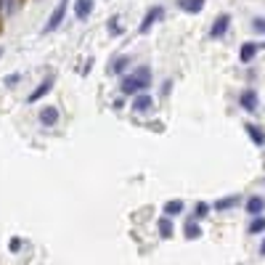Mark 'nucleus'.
I'll return each mask as SVG.
<instances>
[{
	"mask_svg": "<svg viewBox=\"0 0 265 265\" xmlns=\"http://www.w3.org/2000/svg\"><path fill=\"white\" fill-rule=\"evenodd\" d=\"M0 5H3V0H0Z\"/></svg>",
	"mask_w": 265,
	"mask_h": 265,
	"instance_id": "393cba45",
	"label": "nucleus"
},
{
	"mask_svg": "<svg viewBox=\"0 0 265 265\" xmlns=\"http://www.w3.org/2000/svg\"><path fill=\"white\" fill-rule=\"evenodd\" d=\"M263 209H265L263 197H252V199H247V212H249V215H257V217H260Z\"/></svg>",
	"mask_w": 265,
	"mask_h": 265,
	"instance_id": "9d476101",
	"label": "nucleus"
},
{
	"mask_svg": "<svg viewBox=\"0 0 265 265\" xmlns=\"http://www.w3.org/2000/svg\"><path fill=\"white\" fill-rule=\"evenodd\" d=\"M109 32H112V35H122V27H120V19H117V16L109 19Z\"/></svg>",
	"mask_w": 265,
	"mask_h": 265,
	"instance_id": "aec40b11",
	"label": "nucleus"
},
{
	"mask_svg": "<svg viewBox=\"0 0 265 265\" xmlns=\"http://www.w3.org/2000/svg\"><path fill=\"white\" fill-rule=\"evenodd\" d=\"M239 104H241L244 112H255V109H257V93L255 90H244V93H241V98H239Z\"/></svg>",
	"mask_w": 265,
	"mask_h": 265,
	"instance_id": "39448f33",
	"label": "nucleus"
},
{
	"mask_svg": "<svg viewBox=\"0 0 265 265\" xmlns=\"http://www.w3.org/2000/svg\"><path fill=\"white\" fill-rule=\"evenodd\" d=\"M204 3L207 0H178V8L186 13H201L204 11Z\"/></svg>",
	"mask_w": 265,
	"mask_h": 265,
	"instance_id": "20e7f679",
	"label": "nucleus"
},
{
	"mask_svg": "<svg viewBox=\"0 0 265 265\" xmlns=\"http://www.w3.org/2000/svg\"><path fill=\"white\" fill-rule=\"evenodd\" d=\"M66 8H69V0H59V5L53 8L51 19H48V24L43 27V32H53V29H59V27H61V21H64V16H66Z\"/></svg>",
	"mask_w": 265,
	"mask_h": 265,
	"instance_id": "f03ea898",
	"label": "nucleus"
},
{
	"mask_svg": "<svg viewBox=\"0 0 265 265\" xmlns=\"http://www.w3.org/2000/svg\"><path fill=\"white\" fill-rule=\"evenodd\" d=\"M260 255H265V241H263V244H260Z\"/></svg>",
	"mask_w": 265,
	"mask_h": 265,
	"instance_id": "b1692460",
	"label": "nucleus"
},
{
	"mask_svg": "<svg viewBox=\"0 0 265 265\" xmlns=\"http://www.w3.org/2000/svg\"><path fill=\"white\" fill-rule=\"evenodd\" d=\"M159 236L162 239L173 236V223H170V217H162V220H159Z\"/></svg>",
	"mask_w": 265,
	"mask_h": 265,
	"instance_id": "2eb2a0df",
	"label": "nucleus"
},
{
	"mask_svg": "<svg viewBox=\"0 0 265 265\" xmlns=\"http://www.w3.org/2000/svg\"><path fill=\"white\" fill-rule=\"evenodd\" d=\"M149 80H151V72H149L146 66H141L132 77H125L122 85H120V90H122V93H128V96H132V93H141L146 85H149Z\"/></svg>",
	"mask_w": 265,
	"mask_h": 265,
	"instance_id": "f257e3e1",
	"label": "nucleus"
},
{
	"mask_svg": "<svg viewBox=\"0 0 265 265\" xmlns=\"http://www.w3.org/2000/svg\"><path fill=\"white\" fill-rule=\"evenodd\" d=\"M257 51H260V43H244V45H241L239 59L247 64V61H252V59H255V53H257Z\"/></svg>",
	"mask_w": 265,
	"mask_h": 265,
	"instance_id": "6e6552de",
	"label": "nucleus"
},
{
	"mask_svg": "<svg viewBox=\"0 0 265 265\" xmlns=\"http://www.w3.org/2000/svg\"><path fill=\"white\" fill-rule=\"evenodd\" d=\"M228 24H231V16H228V13H220V16L215 19L212 29H209V37H223L225 29H228Z\"/></svg>",
	"mask_w": 265,
	"mask_h": 265,
	"instance_id": "7ed1b4c3",
	"label": "nucleus"
},
{
	"mask_svg": "<svg viewBox=\"0 0 265 265\" xmlns=\"http://www.w3.org/2000/svg\"><path fill=\"white\" fill-rule=\"evenodd\" d=\"M186 236H189V239H199L201 236V231H199V225L197 223H186Z\"/></svg>",
	"mask_w": 265,
	"mask_h": 265,
	"instance_id": "6ab92c4d",
	"label": "nucleus"
},
{
	"mask_svg": "<svg viewBox=\"0 0 265 265\" xmlns=\"http://www.w3.org/2000/svg\"><path fill=\"white\" fill-rule=\"evenodd\" d=\"M56 120H59V109L56 106H45L40 112V122L43 125H56Z\"/></svg>",
	"mask_w": 265,
	"mask_h": 265,
	"instance_id": "1a4fd4ad",
	"label": "nucleus"
},
{
	"mask_svg": "<svg viewBox=\"0 0 265 265\" xmlns=\"http://www.w3.org/2000/svg\"><path fill=\"white\" fill-rule=\"evenodd\" d=\"M157 19H162V8H151V11L143 16V21H141V32H149V29L157 24Z\"/></svg>",
	"mask_w": 265,
	"mask_h": 265,
	"instance_id": "0eeeda50",
	"label": "nucleus"
},
{
	"mask_svg": "<svg viewBox=\"0 0 265 265\" xmlns=\"http://www.w3.org/2000/svg\"><path fill=\"white\" fill-rule=\"evenodd\" d=\"M209 212V204H204V201H199L197 204V217H204Z\"/></svg>",
	"mask_w": 265,
	"mask_h": 265,
	"instance_id": "4be33fe9",
	"label": "nucleus"
},
{
	"mask_svg": "<svg viewBox=\"0 0 265 265\" xmlns=\"http://www.w3.org/2000/svg\"><path fill=\"white\" fill-rule=\"evenodd\" d=\"M16 80H19V74H11V77H5V85H13Z\"/></svg>",
	"mask_w": 265,
	"mask_h": 265,
	"instance_id": "5701e85b",
	"label": "nucleus"
},
{
	"mask_svg": "<svg viewBox=\"0 0 265 265\" xmlns=\"http://www.w3.org/2000/svg\"><path fill=\"white\" fill-rule=\"evenodd\" d=\"M181 212H183V201H181V199H173V201H167V204H165V215H167V217L181 215Z\"/></svg>",
	"mask_w": 265,
	"mask_h": 265,
	"instance_id": "4468645a",
	"label": "nucleus"
},
{
	"mask_svg": "<svg viewBox=\"0 0 265 265\" xmlns=\"http://www.w3.org/2000/svg\"><path fill=\"white\" fill-rule=\"evenodd\" d=\"M263 231H265V217H255L249 223V233H263Z\"/></svg>",
	"mask_w": 265,
	"mask_h": 265,
	"instance_id": "a211bd4d",
	"label": "nucleus"
},
{
	"mask_svg": "<svg viewBox=\"0 0 265 265\" xmlns=\"http://www.w3.org/2000/svg\"><path fill=\"white\" fill-rule=\"evenodd\" d=\"M93 13V0H77V5H74V16L85 21Z\"/></svg>",
	"mask_w": 265,
	"mask_h": 265,
	"instance_id": "423d86ee",
	"label": "nucleus"
},
{
	"mask_svg": "<svg viewBox=\"0 0 265 265\" xmlns=\"http://www.w3.org/2000/svg\"><path fill=\"white\" fill-rule=\"evenodd\" d=\"M252 27H255V32L265 35V19H255V21H252Z\"/></svg>",
	"mask_w": 265,
	"mask_h": 265,
	"instance_id": "412c9836",
	"label": "nucleus"
},
{
	"mask_svg": "<svg viewBox=\"0 0 265 265\" xmlns=\"http://www.w3.org/2000/svg\"><path fill=\"white\" fill-rule=\"evenodd\" d=\"M51 85H53V80H45V82L40 85V88H37V90L32 93V96H29V101H37V98H43V96H45V93H48V90H51Z\"/></svg>",
	"mask_w": 265,
	"mask_h": 265,
	"instance_id": "dca6fc26",
	"label": "nucleus"
},
{
	"mask_svg": "<svg viewBox=\"0 0 265 265\" xmlns=\"http://www.w3.org/2000/svg\"><path fill=\"white\" fill-rule=\"evenodd\" d=\"M130 61H128V56H117L114 59V64H112V72L114 74H120V72H125V66H128Z\"/></svg>",
	"mask_w": 265,
	"mask_h": 265,
	"instance_id": "f3484780",
	"label": "nucleus"
},
{
	"mask_svg": "<svg viewBox=\"0 0 265 265\" xmlns=\"http://www.w3.org/2000/svg\"><path fill=\"white\" fill-rule=\"evenodd\" d=\"M151 106H154V101H151V96H146V93H141V96L132 101V109H135V112H149Z\"/></svg>",
	"mask_w": 265,
	"mask_h": 265,
	"instance_id": "9b49d317",
	"label": "nucleus"
},
{
	"mask_svg": "<svg viewBox=\"0 0 265 265\" xmlns=\"http://www.w3.org/2000/svg\"><path fill=\"white\" fill-rule=\"evenodd\" d=\"M239 201H241V197H239V194H233V197H225V199H220V201H215V209H217V212H223V209L236 207Z\"/></svg>",
	"mask_w": 265,
	"mask_h": 265,
	"instance_id": "ddd939ff",
	"label": "nucleus"
},
{
	"mask_svg": "<svg viewBox=\"0 0 265 265\" xmlns=\"http://www.w3.org/2000/svg\"><path fill=\"white\" fill-rule=\"evenodd\" d=\"M247 135L252 138L257 146H265V132L260 130V125H247Z\"/></svg>",
	"mask_w": 265,
	"mask_h": 265,
	"instance_id": "f8f14e48",
	"label": "nucleus"
}]
</instances>
